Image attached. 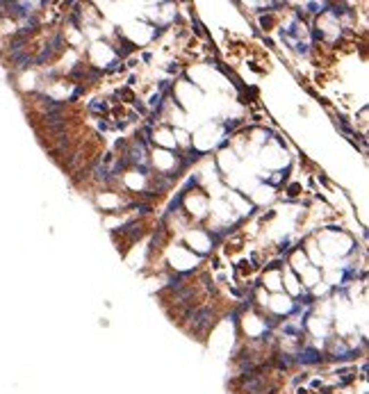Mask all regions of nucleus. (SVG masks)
I'll use <instances>...</instances> for the list:
<instances>
[]
</instances>
